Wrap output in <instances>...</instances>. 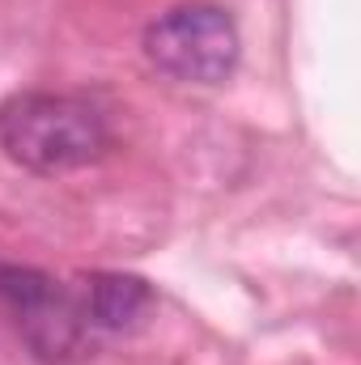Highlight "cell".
Instances as JSON below:
<instances>
[{"instance_id": "obj_4", "label": "cell", "mask_w": 361, "mask_h": 365, "mask_svg": "<svg viewBox=\"0 0 361 365\" xmlns=\"http://www.w3.org/2000/svg\"><path fill=\"white\" fill-rule=\"evenodd\" d=\"M81 310H86L93 331L128 336L153 319L158 297H153L149 280L132 272H93L90 284H86V297H81Z\"/></svg>"}, {"instance_id": "obj_2", "label": "cell", "mask_w": 361, "mask_h": 365, "mask_svg": "<svg viewBox=\"0 0 361 365\" xmlns=\"http://www.w3.org/2000/svg\"><path fill=\"white\" fill-rule=\"evenodd\" d=\"M145 56L158 73L183 86H221L234 77L243 34L221 4L191 0L166 9L145 30Z\"/></svg>"}, {"instance_id": "obj_3", "label": "cell", "mask_w": 361, "mask_h": 365, "mask_svg": "<svg viewBox=\"0 0 361 365\" xmlns=\"http://www.w3.org/2000/svg\"><path fill=\"white\" fill-rule=\"evenodd\" d=\"M0 297L17 310L21 336L43 365H73L93 357L90 319L60 284L30 268H0Z\"/></svg>"}, {"instance_id": "obj_1", "label": "cell", "mask_w": 361, "mask_h": 365, "mask_svg": "<svg viewBox=\"0 0 361 365\" xmlns=\"http://www.w3.org/2000/svg\"><path fill=\"white\" fill-rule=\"evenodd\" d=\"M0 149L34 175H68L111 149L102 110L73 93H13L0 106Z\"/></svg>"}]
</instances>
